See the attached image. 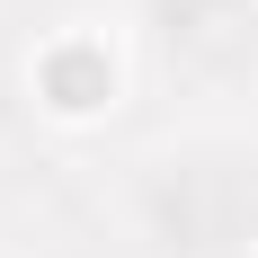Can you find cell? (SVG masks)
<instances>
[{
    "mask_svg": "<svg viewBox=\"0 0 258 258\" xmlns=\"http://www.w3.org/2000/svg\"><path fill=\"white\" fill-rule=\"evenodd\" d=\"M143 232L169 258H223L258 232V169L232 152H178L143 178Z\"/></svg>",
    "mask_w": 258,
    "mask_h": 258,
    "instance_id": "cell-1",
    "label": "cell"
},
{
    "mask_svg": "<svg viewBox=\"0 0 258 258\" xmlns=\"http://www.w3.org/2000/svg\"><path fill=\"white\" fill-rule=\"evenodd\" d=\"M169 45L187 53H249V18H240V0H178L169 9Z\"/></svg>",
    "mask_w": 258,
    "mask_h": 258,
    "instance_id": "cell-2",
    "label": "cell"
}]
</instances>
